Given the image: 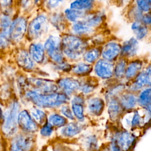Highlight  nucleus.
Returning <instances> with one entry per match:
<instances>
[{
    "instance_id": "8",
    "label": "nucleus",
    "mask_w": 151,
    "mask_h": 151,
    "mask_svg": "<svg viewBox=\"0 0 151 151\" xmlns=\"http://www.w3.org/2000/svg\"><path fill=\"white\" fill-rule=\"evenodd\" d=\"M145 86L148 88L151 87V65L140 72L134 81L131 84L130 89L132 91H137Z\"/></svg>"
},
{
    "instance_id": "32",
    "label": "nucleus",
    "mask_w": 151,
    "mask_h": 151,
    "mask_svg": "<svg viewBox=\"0 0 151 151\" xmlns=\"http://www.w3.org/2000/svg\"><path fill=\"white\" fill-rule=\"evenodd\" d=\"M127 68V63L125 58H121L116 64L114 70V74L118 78H122L125 77L126 70Z\"/></svg>"
},
{
    "instance_id": "46",
    "label": "nucleus",
    "mask_w": 151,
    "mask_h": 151,
    "mask_svg": "<svg viewBox=\"0 0 151 151\" xmlns=\"http://www.w3.org/2000/svg\"><path fill=\"white\" fill-rule=\"evenodd\" d=\"M108 149L109 151H123L121 148L117 145V143L112 140Z\"/></svg>"
},
{
    "instance_id": "14",
    "label": "nucleus",
    "mask_w": 151,
    "mask_h": 151,
    "mask_svg": "<svg viewBox=\"0 0 151 151\" xmlns=\"http://www.w3.org/2000/svg\"><path fill=\"white\" fill-rule=\"evenodd\" d=\"M18 123L24 130L33 132L37 130V126L26 110H23L18 114Z\"/></svg>"
},
{
    "instance_id": "18",
    "label": "nucleus",
    "mask_w": 151,
    "mask_h": 151,
    "mask_svg": "<svg viewBox=\"0 0 151 151\" xmlns=\"http://www.w3.org/2000/svg\"><path fill=\"white\" fill-rule=\"evenodd\" d=\"M104 107L103 100L99 97L91 99L88 102V110L93 115L99 116L103 112Z\"/></svg>"
},
{
    "instance_id": "2",
    "label": "nucleus",
    "mask_w": 151,
    "mask_h": 151,
    "mask_svg": "<svg viewBox=\"0 0 151 151\" xmlns=\"http://www.w3.org/2000/svg\"><path fill=\"white\" fill-rule=\"evenodd\" d=\"M87 46L83 38L71 34L64 35L61 42L62 52L71 60L78 59L84 53Z\"/></svg>"
},
{
    "instance_id": "21",
    "label": "nucleus",
    "mask_w": 151,
    "mask_h": 151,
    "mask_svg": "<svg viewBox=\"0 0 151 151\" xmlns=\"http://www.w3.org/2000/svg\"><path fill=\"white\" fill-rule=\"evenodd\" d=\"M30 57L37 63H41L44 58V49L40 44H32L29 47Z\"/></svg>"
},
{
    "instance_id": "20",
    "label": "nucleus",
    "mask_w": 151,
    "mask_h": 151,
    "mask_svg": "<svg viewBox=\"0 0 151 151\" xmlns=\"http://www.w3.org/2000/svg\"><path fill=\"white\" fill-rule=\"evenodd\" d=\"M119 103L123 109H133L137 103V98L133 94H124L120 97Z\"/></svg>"
},
{
    "instance_id": "22",
    "label": "nucleus",
    "mask_w": 151,
    "mask_h": 151,
    "mask_svg": "<svg viewBox=\"0 0 151 151\" xmlns=\"http://www.w3.org/2000/svg\"><path fill=\"white\" fill-rule=\"evenodd\" d=\"M17 62L19 66L27 70L31 69L34 65L31 58L25 51H21L18 52Z\"/></svg>"
},
{
    "instance_id": "6",
    "label": "nucleus",
    "mask_w": 151,
    "mask_h": 151,
    "mask_svg": "<svg viewBox=\"0 0 151 151\" xmlns=\"http://www.w3.org/2000/svg\"><path fill=\"white\" fill-rule=\"evenodd\" d=\"M112 141L116 142L123 151H130L135 145L136 137L129 132L123 130L117 132Z\"/></svg>"
},
{
    "instance_id": "39",
    "label": "nucleus",
    "mask_w": 151,
    "mask_h": 151,
    "mask_svg": "<svg viewBox=\"0 0 151 151\" xmlns=\"http://www.w3.org/2000/svg\"><path fill=\"white\" fill-rule=\"evenodd\" d=\"M136 5L139 9L142 12H148L151 9V6L149 1H137Z\"/></svg>"
},
{
    "instance_id": "26",
    "label": "nucleus",
    "mask_w": 151,
    "mask_h": 151,
    "mask_svg": "<svg viewBox=\"0 0 151 151\" xmlns=\"http://www.w3.org/2000/svg\"><path fill=\"white\" fill-rule=\"evenodd\" d=\"M101 54V51L99 48H94L84 52L83 57L85 61L88 64H91L98 61Z\"/></svg>"
},
{
    "instance_id": "37",
    "label": "nucleus",
    "mask_w": 151,
    "mask_h": 151,
    "mask_svg": "<svg viewBox=\"0 0 151 151\" xmlns=\"http://www.w3.org/2000/svg\"><path fill=\"white\" fill-rule=\"evenodd\" d=\"M9 29L2 30L0 33V46L6 47L9 42Z\"/></svg>"
},
{
    "instance_id": "4",
    "label": "nucleus",
    "mask_w": 151,
    "mask_h": 151,
    "mask_svg": "<svg viewBox=\"0 0 151 151\" xmlns=\"http://www.w3.org/2000/svg\"><path fill=\"white\" fill-rule=\"evenodd\" d=\"M44 48L47 51L49 57L54 61L58 64L63 63L64 56L59 38L55 36L49 37L44 44Z\"/></svg>"
},
{
    "instance_id": "10",
    "label": "nucleus",
    "mask_w": 151,
    "mask_h": 151,
    "mask_svg": "<svg viewBox=\"0 0 151 151\" xmlns=\"http://www.w3.org/2000/svg\"><path fill=\"white\" fill-rule=\"evenodd\" d=\"M27 28V22L23 18H18L11 25L9 37L14 41H19L24 36Z\"/></svg>"
},
{
    "instance_id": "40",
    "label": "nucleus",
    "mask_w": 151,
    "mask_h": 151,
    "mask_svg": "<svg viewBox=\"0 0 151 151\" xmlns=\"http://www.w3.org/2000/svg\"><path fill=\"white\" fill-rule=\"evenodd\" d=\"M52 132H53L52 126L48 123L45 124L40 130V133L41 135L45 137L50 136L52 134Z\"/></svg>"
},
{
    "instance_id": "43",
    "label": "nucleus",
    "mask_w": 151,
    "mask_h": 151,
    "mask_svg": "<svg viewBox=\"0 0 151 151\" xmlns=\"http://www.w3.org/2000/svg\"><path fill=\"white\" fill-rule=\"evenodd\" d=\"M10 20L9 19V18L6 16H4L3 17H2L1 19V27L2 29V30H5V29H9L10 28Z\"/></svg>"
},
{
    "instance_id": "35",
    "label": "nucleus",
    "mask_w": 151,
    "mask_h": 151,
    "mask_svg": "<svg viewBox=\"0 0 151 151\" xmlns=\"http://www.w3.org/2000/svg\"><path fill=\"white\" fill-rule=\"evenodd\" d=\"M96 83L93 80L86 81L83 84L80 83V90L84 94H88L92 92L96 87Z\"/></svg>"
},
{
    "instance_id": "19",
    "label": "nucleus",
    "mask_w": 151,
    "mask_h": 151,
    "mask_svg": "<svg viewBox=\"0 0 151 151\" xmlns=\"http://www.w3.org/2000/svg\"><path fill=\"white\" fill-rule=\"evenodd\" d=\"M142 67V63L140 60H134L131 61L128 65L125 73V77L128 80H131L137 76L140 73Z\"/></svg>"
},
{
    "instance_id": "11",
    "label": "nucleus",
    "mask_w": 151,
    "mask_h": 151,
    "mask_svg": "<svg viewBox=\"0 0 151 151\" xmlns=\"http://www.w3.org/2000/svg\"><path fill=\"white\" fill-rule=\"evenodd\" d=\"M121 52V45L116 42L111 41L107 42L103 47L101 50L103 59L111 62L114 60Z\"/></svg>"
},
{
    "instance_id": "45",
    "label": "nucleus",
    "mask_w": 151,
    "mask_h": 151,
    "mask_svg": "<svg viewBox=\"0 0 151 151\" xmlns=\"http://www.w3.org/2000/svg\"><path fill=\"white\" fill-rule=\"evenodd\" d=\"M84 102V99L83 96L80 95L75 96L72 100V104H80L83 105Z\"/></svg>"
},
{
    "instance_id": "38",
    "label": "nucleus",
    "mask_w": 151,
    "mask_h": 151,
    "mask_svg": "<svg viewBox=\"0 0 151 151\" xmlns=\"http://www.w3.org/2000/svg\"><path fill=\"white\" fill-rule=\"evenodd\" d=\"M142 122V119L137 111H134L131 121V127L133 129L138 127L140 126Z\"/></svg>"
},
{
    "instance_id": "16",
    "label": "nucleus",
    "mask_w": 151,
    "mask_h": 151,
    "mask_svg": "<svg viewBox=\"0 0 151 151\" xmlns=\"http://www.w3.org/2000/svg\"><path fill=\"white\" fill-rule=\"evenodd\" d=\"M137 102L151 116V87L147 88L140 93Z\"/></svg>"
},
{
    "instance_id": "29",
    "label": "nucleus",
    "mask_w": 151,
    "mask_h": 151,
    "mask_svg": "<svg viewBox=\"0 0 151 151\" xmlns=\"http://www.w3.org/2000/svg\"><path fill=\"white\" fill-rule=\"evenodd\" d=\"M83 145L86 151L98 150V141L94 135H90L84 139Z\"/></svg>"
},
{
    "instance_id": "28",
    "label": "nucleus",
    "mask_w": 151,
    "mask_h": 151,
    "mask_svg": "<svg viewBox=\"0 0 151 151\" xmlns=\"http://www.w3.org/2000/svg\"><path fill=\"white\" fill-rule=\"evenodd\" d=\"M132 29L136 35V39L141 40L147 34V28L142 22L134 21L132 25Z\"/></svg>"
},
{
    "instance_id": "24",
    "label": "nucleus",
    "mask_w": 151,
    "mask_h": 151,
    "mask_svg": "<svg viewBox=\"0 0 151 151\" xmlns=\"http://www.w3.org/2000/svg\"><path fill=\"white\" fill-rule=\"evenodd\" d=\"M103 15L100 13H93L86 15L82 20L90 28H93L100 25L103 21Z\"/></svg>"
},
{
    "instance_id": "17",
    "label": "nucleus",
    "mask_w": 151,
    "mask_h": 151,
    "mask_svg": "<svg viewBox=\"0 0 151 151\" xmlns=\"http://www.w3.org/2000/svg\"><path fill=\"white\" fill-rule=\"evenodd\" d=\"M83 130V126L77 122H71L65 124L61 129V134L65 137H72L79 134Z\"/></svg>"
},
{
    "instance_id": "36",
    "label": "nucleus",
    "mask_w": 151,
    "mask_h": 151,
    "mask_svg": "<svg viewBox=\"0 0 151 151\" xmlns=\"http://www.w3.org/2000/svg\"><path fill=\"white\" fill-rule=\"evenodd\" d=\"M31 113L34 120L40 124H42L45 120V114L42 111L37 109H32Z\"/></svg>"
},
{
    "instance_id": "41",
    "label": "nucleus",
    "mask_w": 151,
    "mask_h": 151,
    "mask_svg": "<svg viewBox=\"0 0 151 151\" xmlns=\"http://www.w3.org/2000/svg\"><path fill=\"white\" fill-rule=\"evenodd\" d=\"M61 111L62 114L67 118H68L70 120H72L74 119V117L73 114V112L71 110L69 106H63L61 109Z\"/></svg>"
},
{
    "instance_id": "42",
    "label": "nucleus",
    "mask_w": 151,
    "mask_h": 151,
    "mask_svg": "<svg viewBox=\"0 0 151 151\" xmlns=\"http://www.w3.org/2000/svg\"><path fill=\"white\" fill-rule=\"evenodd\" d=\"M124 88V86H123V85H120V86H117L113 88L112 90H111L110 91V93H109V94H108V96H109L110 99H110V101L113 100V97H114L115 96L117 95V94H118L119 93H120L121 90H123Z\"/></svg>"
},
{
    "instance_id": "49",
    "label": "nucleus",
    "mask_w": 151,
    "mask_h": 151,
    "mask_svg": "<svg viewBox=\"0 0 151 151\" xmlns=\"http://www.w3.org/2000/svg\"><path fill=\"white\" fill-rule=\"evenodd\" d=\"M108 151H109V149H108Z\"/></svg>"
},
{
    "instance_id": "44",
    "label": "nucleus",
    "mask_w": 151,
    "mask_h": 151,
    "mask_svg": "<svg viewBox=\"0 0 151 151\" xmlns=\"http://www.w3.org/2000/svg\"><path fill=\"white\" fill-rule=\"evenodd\" d=\"M142 22L144 25H151V11H149L143 15Z\"/></svg>"
},
{
    "instance_id": "30",
    "label": "nucleus",
    "mask_w": 151,
    "mask_h": 151,
    "mask_svg": "<svg viewBox=\"0 0 151 151\" xmlns=\"http://www.w3.org/2000/svg\"><path fill=\"white\" fill-rule=\"evenodd\" d=\"M65 17L68 20L71 22H76L79 21V19L83 18L86 15V12L84 11H78L73 9H67L64 11Z\"/></svg>"
},
{
    "instance_id": "3",
    "label": "nucleus",
    "mask_w": 151,
    "mask_h": 151,
    "mask_svg": "<svg viewBox=\"0 0 151 151\" xmlns=\"http://www.w3.org/2000/svg\"><path fill=\"white\" fill-rule=\"evenodd\" d=\"M19 105L17 102H13L4 115V121L2 124V130L8 136L14 134L17 129Z\"/></svg>"
},
{
    "instance_id": "5",
    "label": "nucleus",
    "mask_w": 151,
    "mask_h": 151,
    "mask_svg": "<svg viewBox=\"0 0 151 151\" xmlns=\"http://www.w3.org/2000/svg\"><path fill=\"white\" fill-rule=\"evenodd\" d=\"M29 83L33 87L35 92L42 94L55 93L58 90L57 85L52 81L41 78H31Z\"/></svg>"
},
{
    "instance_id": "25",
    "label": "nucleus",
    "mask_w": 151,
    "mask_h": 151,
    "mask_svg": "<svg viewBox=\"0 0 151 151\" xmlns=\"http://www.w3.org/2000/svg\"><path fill=\"white\" fill-rule=\"evenodd\" d=\"M72 29L75 34L78 35H87L93 31V29L88 27L83 20H79L74 22Z\"/></svg>"
},
{
    "instance_id": "23",
    "label": "nucleus",
    "mask_w": 151,
    "mask_h": 151,
    "mask_svg": "<svg viewBox=\"0 0 151 151\" xmlns=\"http://www.w3.org/2000/svg\"><path fill=\"white\" fill-rule=\"evenodd\" d=\"M122 110L123 108L119 101H117L116 100L110 101L108 109V113L110 118L112 120H116L118 119L122 113Z\"/></svg>"
},
{
    "instance_id": "48",
    "label": "nucleus",
    "mask_w": 151,
    "mask_h": 151,
    "mask_svg": "<svg viewBox=\"0 0 151 151\" xmlns=\"http://www.w3.org/2000/svg\"><path fill=\"white\" fill-rule=\"evenodd\" d=\"M149 4H150V5L151 6V1H149Z\"/></svg>"
},
{
    "instance_id": "47",
    "label": "nucleus",
    "mask_w": 151,
    "mask_h": 151,
    "mask_svg": "<svg viewBox=\"0 0 151 151\" xmlns=\"http://www.w3.org/2000/svg\"><path fill=\"white\" fill-rule=\"evenodd\" d=\"M2 110H1V108H0V119H1V117H2Z\"/></svg>"
},
{
    "instance_id": "1",
    "label": "nucleus",
    "mask_w": 151,
    "mask_h": 151,
    "mask_svg": "<svg viewBox=\"0 0 151 151\" xmlns=\"http://www.w3.org/2000/svg\"><path fill=\"white\" fill-rule=\"evenodd\" d=\"M26 97L38 106L41 107H54L66 103L69 97L64 93H52L48 94H40L34 91H28Z\"/></svg>"
},
{
    "instance_id": "31",
    "label": "nucleus",
    "mask_w": 151,
    "mask_h": 151,
    "mask_svg": "<svg viewBox=\"0 0 151 151\" xmlns=\"http://www.w3.org/2000/svg\"><path fill=\"white\" fill-rule=\"evenodd\" d=\"M93 1L88 0L76 1L71 4L70 8L81 11H84V10H89L93 7Z\"/></svg>"
},
{
    "instance_id": "13",
    "label": "nucleus",
    "mask_w": 151,
    "mask_h": 151,
    "mask_svg": "<svg viewBox=\"0 0 151 151\" xmlns=\"http://www.w3.org/2000/svg\"><path fill=\"white\" fill-rule=\"evenodd\" d=\"M58 86L63 91V93L68 96L80 88V83L73 78L65 77L58 81Z\"/></svg>"
},
{
    "instance_id": "33",
    "label": "nucleus",
    "mask_w": 151,
    "mask_h": 151,
    "mask_svg": "<svg viewBox=\"0 0 151 151\" xmlns=\"http://www.w3.org/2000/svg\"><path fill=\"white\" fill-rule=\"evenodd\" d=\"M49 124H50L52 127H64L65 124H67V119L59 114H52L50 116L48 119Z\"/></svg>"
},
{
    "instance_id": "15",
    "label": "nucleus",
    "mask_w": 151,
    "mask_h": 151,
    "mask_svg": "<svg viewBox=\"0 0 151 151\" xmlns=\"http://www.w3.org/2000/svg\"><path fill=\"white\" fill-rule=\"evenodd\" d=\"M139 44L136 38H131L129 40L124 42L121 46L120 55L124 58L132 57L134 56L137 51Z\"/></svg>"
},
{
    "instance_id": "12",
    "label": "nucleus",
    "mask_w": 151,
    "mask_h": 151,
    "mask_svg": "<svg viewBox=\"0 0 151 151\" xmlns=\"http://www.w3.org/2000/svg\"><path fill=\"white\" fill-rule=\"evenodd\" d=\"M32 145V139L26 135L15 137L11 144V151H29Z\"/></svg>"
},
{
    "instance_id": "27",
    "label": "nucleus",
    "mask_w": 151,
    "mask_h": 151,
    "mask_svg": "<svg viewBox=\"0 0 151 151\" xmlns=\"http://www.w3.org/2000/svg\"><path fill=\"white\" fill-rule=\"evenodd\" d=\"M93 69L92 66L88 63H80L77 65H74L71 70L72 72L78 76H87L91 71Z\"/></svg>"
},
{
    "instance_id": "9",
    "label": "nucleus",
    "mask_w": 151,
    "mask_h": 151,
    "mask_svg": "<svg viewBox=\"0 0 151 151\" xmlns=\"http://www.w3.org/2000/svg\"><path fill=\"white\" fill-rule=\"evenodd\" d=\"M114 65L104 59H100L96 63L94 71L97 76L103 79L111 78L114 75Z\"/></svg>"
},
{
    "instance_id": "7",
    "label": "nucleus",
    "mask_w": 151,
    "mask_h": 151,
    "mask_svg": "<svg viewBox=\"0 0 151 151\" xmlns=\"http://www.w3.org/2000/svg\"><path fill=\"white\" fill-rule=\"evenodd\" d=\"M48 22L44 15H39L33 19L28 27V34L31 38L40 37L47 29Z\"/></svg>"
},
{
    "instance_id": "34",
    "label": "nucleus",
    "mask_w": 151,
    "mask_h": 151,
    "mask_svg": "<svg viewBox=\"0 0 151 151\" xmlns=\"http://www.w3.org/2000/svg\"><path fill=\"white\" fill-rule=\"evenodd\" d=\"M71 109L74 117L80 122L84 121V114L83 105L80 104H72Z\"/></svg>"
}]
</instances>
